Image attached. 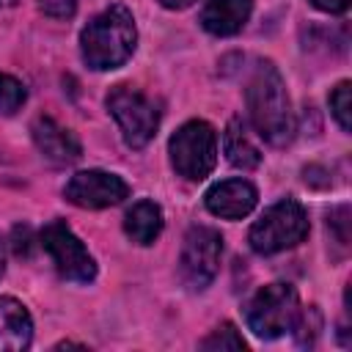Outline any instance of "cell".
<instances>
[{
	"instance_id": "obj_13",
	"label": "cell",
	"mask_w": 352,
	"mask_h": 352,
	"mask_svg": "<svg viewBox=\"0 0 352 352\" xmlns=\"http://www.w3.org/2000/svg\"><path fill=\"white\" fill-rule=\"evenodd\" d=\"M253 0H209L201 11V28L212 36H234L250 19Z\"/></svg>"
},
{
	"instance_id": "obj_10",
	"label": "cell",
	"mask_w": 352,
	"mask_h": 352,
	"mask_svg": "<svg viewBox=\"0 0 352 352\" xmlns=\"http://www.w3.org/2000/svg\"><path fill=\"white\" fill-rule=\"evenodd\" d=\"M206 201V209L214 214V217H223V220H242L248 217L256 204H258V192L256 187L248 182V179H226V182H217L206 190L204 195Z\"/></svg>"
},
{
	"instance_id": "obj_21",
	"label": "cell",
	"mask_w": 352,
	"mask_h": 352,
	"mask_svg": "<svg viewBox=\"0 0 352 352\" xmlns=\"http://www.w3.org/2000/svg\"><path fill=\"white\" fill-rule=\"evenodd\" d=\"M314 8L327 11V14H344L349 8V0H308Z\"/></svg>"
},
{
	"instance_id": "obj_2",
	"label": "cell",
	"mask_w": 352,
	"mask_h": 352,
	"mask_svg": "<svg viewBox=\"0 0 352 352\" xmlns=\"http://www.w3.org/2000/svg\"><path fill=\"white\" fill-rule=\"evenodd\" d=\"M135 44H138L135 16L121 3L107 6L80 33V55L96 72L118 69L121 63H126V58L135 52Z\"/></svg>"
},
{
	"instance_id": "obj_4",
	"label": "cell",
	"mask_w": 352,
	"mask_h": 352,
	"mask_svg": "<svg viewBox=\"0 0 352 352\" xmlns=\"http://www.w3.org/2000/svg\"><path fill=\"white\" fill-rule=\"evenodd\" d=\"M300 311V297L292 283H267L250 297L245 322L258 338H278L294 330Z\"/></svg>"
},
{
	"instance_id": "obj_8",
	"label": "cell",
	"mask_w": 352,
	"mask_h": 352,
	"mask_svg": "<svg viewBox=\"0 0 352 352\" xmlns=\"http://www.w3.org/2000/svg\"><path fill=\"white\" fill-rule=\"evenodd\" d=\"M41 248L50 253L55 270L60 272V278L74 280V283H88L96 278V261L88 253V248L82 245V239L63 223V220H52L44 226L41 231Z\"/></svg>"
},
{
	"instance_id": "obj_16",
	"label": "cell",
	"mask_w": 352,
	"mask_h": 352,
	"mask_svg": "<svg viewBox=\"0 0 352 352\" xmlns=\"http://www.w3.org/2000/svg\"><path fill=\"white\" fill-rule=\"evenodd\" d=\"M352 85L346 82V80H341L333 91H330V113H333V118L338 121V126L344 129V132H349L352 129V91H349Z\"/></svg>"
},
{
	"instance_id": "obj_12",
	"label": "cell",
	"mask_w": 352,
	"mask_h": 352,
	"mask_svg": "<svg viewBox=\"0 0 352 352\" xmlns=\"http://www.w3.org/2000/svg\"><path fill=\"white\" fill-rule=\"evenodd\" d=\"M33 341V319L14 297H0V352H22Z\"/></svg>"
},
{
	"instance_id": "obj_5",
	"label": "cell",
	"mask_w": 352,
	"mask_h": 352,
	"mask_svg": "<svg viewBox=\"0 0 352 352\" xmlns=\"http://www.w3.org/2000/svg\"><path fill=\"white\" fill-rule=\"evenodd\" d=\"M170 165L179 176L190 182H201L212 173L217 162V132L206 121L182 124L168 140Z\"/></svg>"
},
{
	"instance_id": "obj_23",
	"label": "cell",
	"mask_w": 352,
	"mask_h": 352,
	"mask_svg": "<svg viewBox=\"0 0 352 352\" xmlns=\"http://www.w3.org/2000/svg\"><path fill=\"white\" fill-rule=\"evenodd\" d=\"M6 270V250H3V239H0V275Z\"/></svg>"
},
{
	"instance_id": "obj_22",
	"label": "cell",
	"mask_w": 352,
	"mask_h": 352,
	"mask_svg": "<svg viewBox=\"0 0 352 352\" xmlns=\"http://www.w3.org/2000/svg\"><path fill=\"white\" fill-rule=\"evenodd\" d=\"M195 0H160V6L170 8V11H182V8H190Z\"/></svg>"
},
{
	"instance_id": "obj_18",
	"label": "cell",
	"mask_w": 352,
	"mask_h": 352,
	"mask_svg": "<svg viewBox=\"0 0 352 352\" xmlns=\"http://www.w3.org/2000/svg\"><path fill=\"white\" fill-rule=\"evenodd\" d=\"M25 99H28L25 85L11 74H0V113L14 116L25 104Z\"/></svg>"
},
{
	"instance_id": "obj_1",
	"label": "cell",
	"mask_w": 352,
	"mask_h": 352,
	"mask_svg": "<svg viewBox=\"0 0 352 352\" xmlns=\"http://www.w3.org/2000/svg\"><path fill=\"white\" fill-rule=\"evenodd\" d=\"M245 99H248V113H250L256 132L270 146L280 148V146L292 143L294 113H292V102L286 94V82L272 60L256 63V69L248 80V88H245Z\"/></svg>"
},
{
	"instance_id": "obj_24",
	"label": "cell",
	"mask_w": 352,
	"mask_h": 352,
	"mask_svg": "<svg viewBox=\"0 0 352 352\" xmlns=\"http://www.w3.org/2000/svg\"><path fill=\"white\" fill-rule=\"evenodd\" d=\"M16 0H0V8H8V6H14Z\"/></svg>"
},
{
	"instance_id": "obj_6",
	"label": "cell",
	"mask_w": 352,
	"mask_h": 352,
	"mask_svg": "<svg viewBox=\"0 0 352 352\" xmlns=\"http://www.w3.org/2000/svg\"><path fill=\"white\" fill-rule=\"evenodd\" d=\"M107 110L116 118L124 143L129 148H143L160 129V110L157 104L132 85H116L107 94Z\"/></svg>"
},
{
	"instance_id": "obj_7",
	"label": "cell",
	"mask_w": 352,
	"mask_h": 352,
	"mask_svg": "<svg viewBox=\"0 0 352 352\" xmlns=\"http://www.w3.org/2000/svg\"><path fill=\"white\" fill-rule=\"evenodd\" d=\"M223 236L209 226H192L184 236L179 256V278L190 292H204L220 270Z\"/></svg>"
},
{
	"instance_id": "obj_20",
	"label": "cell",
	"mask_w": 352,
	"mask_h": 352,
	"mask_svg": "<svg viewBox=\"0 0 352 352\" xmlns=\"http://www.w3.org/2000/svg\"><path fill=\"white\" fill-rule=\"evenodd\" d=\"M327 226H333V228H336V234H338V242H341V245H346V242H349V209H346V206L333 209V212H330V217H327Z\"/></svg>"
},
{
	"instance_id": "obj_15",
	"label": "cell",
	"mask_w": 352,
	"mask_h": 352,
	"mask_svg": "<svg viewBox=\"0 0 352 352\" xmlns=\"http://www.w3.org/2000/svg\"><path fill=\"white\" fill-rule=\"evenodd\" d=\"M223 151H226V160L234 165V168H242V170H250V168H258L261 162V151L258 146L250 140L242 118H231L226 132H223Z\"/></svg>"
},
{
	"instance_id": "obj_9",
	"label": "cell",
	"mask_w": 352,
	"mask_h": 352,
	"mask_svg": "<svg viewBox=\"0 0 352 352\" xmlns=\"http://www.w3.org/2000/svg\"><path fill=\"white\" fill-rule=\"evenodd\" d=\"M63 195L69 204L80 209H107L121 204L129 195V184L118 173L91 168V170H77L66 182Z\"/></svg>"
},
{
	"instance_id": "obj_11",
	"label": "cell",
	"mask_w": 352,
	"mask_h": 352,
	"mask_svg": "<svg viewBox=\"0 0 352 352\" xmlns=\"http://www.w3.org/2000/svg\"><path fill=\"white\" fill-rule=\"evenodd\" d=\"M30 135H33L36 148H38L50 162L66 165V162L80 160V154H82V146H80L77 135H74L72 129L60 126L52 116H38V118L30 124Z\"/></svg>"
},
{
	"instance_id": "obj_3",
	"label": "cell",
	"mask_w": 352,
	"mask_h": 352,
	"mask_svg": "<svg viewBox=\"0 0 352 352\" xmlns=\"http://www.w3.org/2000/svg\"><path fill=\"white\" fill-rule=\"evenodd\" d=\"M308 231H311V223H308L302 204L294 198H283V201L272 204L250 226L248 242L258 256H272V253L300 245L308 236Z\"/></svg>"
},
{
	"instance_id": "obj_17",
	"label": "cell",
	"mask_w": 352,
	"mask_h": 352,
	"mask_svg": "<svg viewBox=\"0 0 352 352\" xmlns=\"http://www.w3.org/2000/svg\"><path fill=\"white\" fill-rule=\"evenodd\" d=\"M248 344H245V338L239 336V330L231 324V322H223L220 327H214L204 341H201V349H234V352H239V349H245Z\"/></svg>"
},
{
	"instance_id": "obj_19",
	"label": "cell",
	"mask_w": 352,
	"mask_h": 352,
	"mask_svg": "<svg viewBox=\"0 0 352 352\" xmlns=\"http://www.w3.org/2000/svg\"><path fill=\"white\" fill-rule=\"evenodd\" d=\"M38 11L50 19H72L77 11V0H36Z\"/></svg>"
},
{
	"instance_id": "obj_14",
	"label": "cell",
	"mask_w": 352,
	"mask_h": 352,
	"mask_svg": "<svg viewBox=\"0 0 352 352\" xmlns=\"http://www.w3.org/2000/svg\"><path fill=\"white\" fill-rule=\"evenodd\" d=\"M162 226H165L162 209H160V204H154L148 198L132 204L124 217V231L135 245H151L162 234Z\"/></svg>"
}]
</instances>
